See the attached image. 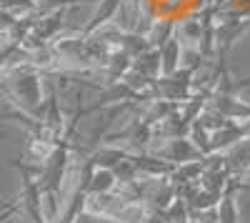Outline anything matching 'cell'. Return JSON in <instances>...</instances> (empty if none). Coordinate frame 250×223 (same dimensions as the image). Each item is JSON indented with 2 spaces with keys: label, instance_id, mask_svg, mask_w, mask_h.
I'll return each instance as SVG.
<instances>
[]
</instances>
